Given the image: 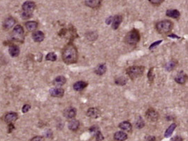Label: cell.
<instances>
[{"instance_id":"16","label":"cell","mask_w":188,"mask_h":141,"mask_svg":"<svg viewBox=\"0 0 188 141\" xmlns=\"http://www.w3.org/2000/svg\"><path fill=\"white\" fill-rule=\"evenodd\" d=\"M87 83L85 81H78L74 84V90L76 91L80 92L84 90L87 87Z\"/></svg>"},{"instance_id":"7","label":"cell","mask_w":188,"mask_h":141,"mask_svg":"<svg viewBox=\"0 0 188 141\" xmlns=\"http://www.w3.org/2000/svg\"><path fill=\"white\" fill-rule=\"evenodd\" d=\"M146 117L150 122H156L159 119V113L155 110L150 108L146 112Z\"/></svg>"},{"instance_id":"29","label":"cell","mask_w":188,"mask_h":141,"mask_svg":"<svg viewBox=\"0 0 188 141\" xmlns=\"http://www.w3.org/2000/svg\"><path fill=\"white\" fill-rule=\"evenodd\" d=\"M46 59L48 60V61H56L57 59V55L54 53H49L47 55H46Z\"/></svg>"},{"instance_id":"31","label":"cell","mask_w":188,"mask_h":141,"mask_svg":"<svg viewBox=\"0 0 188 141\" xmlns=\"http://www.w3.org/2000/svg\"><path fill=\"white\" fill-rule=\"evenodd\" d=\"M90 133H92V135L95 136H96L97 134H98V133L100 132L98 126H95H95H91V128L90 129Z\"/></svg>"},{"instance_id":"36","label":"cell","mask_w":188,"mask_h":141,"mask_svg":"<svg viewBox=\"0 0 188 141\" xmlns=\"http://www.w3.org/2000/svg\"><path fill=\"white\" fill-rule=\"evenodd\" d=\"M103 140V136L102 134H101V132L98 133L96 135V141H101Z\"/></svg>"},{"instance_id":"33","label":"cell","mask_w":188,"mask_h":141,"mask_svg":"<svg viewBox=\"0 0 188 141\" xmlns=\"http://www.w3.org/2000/svg\"><path fill=\"white\" fill-rule=\"evenodd\" d=\"M162 42V40H160V41H155V42L152 43L150 45V47H149L150 50H152V49H153L154 47H156V46H157V45H160V44Z\"/></svg>"},{"instance_id":"34","label":"cell","mask_w":188,"mask_h":141,"mask_svg":"<svg viewBox=\"0 0 188 141\" xmlns=\"http://www.w3.org/2000/svg\"><path fill=\"white\" fill-rule=\"evenodd\" d=\"M30 141H44V138L42 136H35Z\"/></svg>"},{"instance_id":"2","label":"cell","mask_w":188,"mask_h":141,"mask_svg":"<svg viewBox=\"0 0 188 141\" xmlns=\"http://www.w3.org/2000/svg\"><path fill=\"white\" fill-rule=\"evenodd\" d=\"M141 36L138 30L134 29L129 31L125 37V41L129 45H136L139 42Z\"/></svg>"},{"instance_id":"22","label":"cell","mask_w":188,"mask_h":141,"mask_svg":"<svg viewBox=\"0 0 188 141\" xmlns=\"http://www.w3.org/2000/svg\"><path fill=\"white\" fill-rule=\"evenodd\" d=\"M106 66L105 64H100L95 69V74L98 76H102L106 73Z\"/></svg>"},{"instance_id":"37","label":"cell","mask_w":188,"mask_h":141,"mask_svg":"<svg viewBox=\"0 0 188 141\" xmlns=\"http://www.w3.org/2000/svg\"><path fill=\"white\" fill-rule=\"evenodd\" d=\"M164 0H149V1L150 3L153 4H160L161 3L163 2Z\"/></svg>"},{"instance_id":"17","label":"cell","mask_w":188,"mask_h":141,"mask_svg":"<svg viewBox=\"0 0 188 141\" xmlns=\"http://www.w3.org/2000/svg\"><path fill=\"white\" fill-rule=\"evenodd\" d=\"M167 15L170 18L178 19L181 16V13L176 9H169L167 11Z\"/></svg>"},{"instance_id":"30","label":"cell","mask_w":188,"mask_h":141,"mask_svg":"<svg viewBox=\"0 0 188 141\" xmlns=\"http://www.w3.org/2000/svg\"><path fill=\"white\" fill-rule=\"evenodd\" d=\"M127 82V79L124 77H119L115 79V84L118 85H125Z\"/></svg>"},{"instance_id":"25","label":"cell","mask_w":188,"mask_h":141,"mask_svg":"<svg viewBox=\"0 0 188 141\" xmlns=\"http://www.w3.org/2000/svg\"><path fill=\"white\" fill-rule=\"evenodd\" d=\"M25 27L28 31H33L38 27V23L35 21H28L25 23Z\"/></svg>"},{"instance_id":"12","label":"cell","mask_w":188,"mask_h":141,"mask_svg":"<svg viewBox=\"0 0 188 141\" xmlns=\"http://www.w3.org/2000/svg\"><path fill=\"white\" fill-rule=\"evenodd\" d=\"M66 82V79L64 76H60L57 77L55 80H53V85L57 88H60V87L63 86Z\"/></svg>"},{"instance_id":"18","label":"cell","mask_w":188,"mask_h":141,"mask_svg":"<svg viewBox=\"0 0 188 141\" xmlns=\"http://www.w3.org/2000/svg\"><path fill=\"white\" fill-rule=\"evenodd\" d=\"M17 117V113L15 112H9L5 116V121L8 123H11L13 122L16 121Z\"/></svg>"},{"instance_id":"32","label":"cell","mask_w":188,"mask_h":141,"mask_svg":"<svg viewBox=\"0 0 188 141\" xmlns=\"http://www.w3.org/2000/svg\"><path fill=\"white\" fill-rule=\"evenodd\" d=\"M154 77V75L153 73V68H151V69L149 70V71H148V80H150V82H152L153 81Z\"/></svg>"},{"instance_id":"20","label":"cell","mask_w":188,"mask_h":141,"mask_svg":"<svg viewBox=\"0 0 188 141\" xmlns=\"http://www.w3.org/2000/svg\"><path fill=\"white\" fill-rule=\"evenodd\" d=\"M79 126H80V123L77 120H72L69 122L68 125V127L71 131H76L79 129Z\"/></svg>"},{"instance_id":"19","label":"cell","mask_w":188,"mask_h":141,"mask_svg":"<svg viewBox=\"0 0 188 141\" xmlns=\"http://www.w3.org/2000/svg\"><path fill=\"white\" fill-rule=\"evenodd\" d=\"M119 128L122 129L123 131H127V132H131L132 129V124L128 121H125L123 122H121L119 124Z\"/></svg>"},{"instance_id":"38","label":"cell","mask_w":188,"mask_h":141,"mask_svg":"<svg viewBox=\"0 0 188 141\" xmlns=\"http://www.w3.org/2000/svg\"><path fill=\"white\" fill-rule=\"evenodd\" d=\"M183 138L178 136H175V137L172 138H171V141H183Z\"/></svg>"},{"instance_id":"35","label":"cell","mask_w":188,"mask_h":141,"mask_svg":"<svg viewBox=\"0 0 188 141\" xmlns=\"http://www.w3.org/2000/svg\"><path fill=\"white\" fill-rule=\"evenodd\" d=\"M31 106H30L29 104H25V106H23V109H22V111H23V113H25V112H28L29 111V110L30 109Z\"/></svg>"},{"instance_id":"15","label":"cell","mask_w":188,"mask_h":141,"mask_svg":"<svg viewBox=\"0 0 188 141\" xmlns=\"http://www.w3.org/2000/svg\"><path fill=\"white\" fill-rule=\"evenodd\" d=\"M101 0H85V5L92 9L98 8L101 4Z\"/></svg>"},{"instance_id":"40","label":"cell","mask_w":188,"mask_h":141,"mask_svg":"<svg viewBox=\"0 0 188 141\" xmlns=\"http://www.w3.org/2000/svg\"><path fill=\"white\" fill-rule=\"evenodd\" d=\"M156 138L154 136H148L146 138V141H155Z\"/></svg>"},{"instance_id":"23","label":"cell","mask_w":188,"mask_h":141,"mask_svg":"<svg viewBox=\"0 0 188 141\" xmlns=\"http://www.w3.org/2000/svg\"><path fill=\"white\" fill-rule=\"evenodd\" d=\"M15 19L11 18V17H10V18L6 19V20H5V22H4V28L5 29H11V28L13 27V26L15 25Z\"/></svg>"},{"instance_id":"13","label":"cell","mask_w":188,"mask_h":141,"mask_svg":"<svg viewBox=\"0 0 188 141\" xmlns=\"http://www.w3.org/2000/svg\"><path fill=\"white\" fill-rule=\"evenodd\" d=\"M187 80V75L185 74L183 71L178 73L177 76L175 78V81L178 84H184Z\"/></svg>"},{"instance_id":"8","label":"cell","mask_w":188,"mask_h":141,"mask_svg":"<svg viewBox=\"0 0 188 141\" xmlns=\"http://www.w3.org/2000/svg\"><path fill=\"white\" fill-rule=\"evenodd\" d=\"M101 115V112H100L99 110L96 108H89L88 110L87 111V115L89 118H91L93 119H97Z\"/></svg>"},{"instance_id":"11","label":"cell","mask_w":188,"mask_h":141,"mask_svg":"<svg viewBox=\"0 0 188 141\" xmlns=\"http://www.w3.org/2000/svg\"><path fill=\"white\" fill-rule=\"evenodd\" d=\"M122 21V16L120 15H117L113 18L112 20V28L113 29H117Z\"/></svg>"},{"instance_id":"3","label":"cell","mask_w":188,"mask_h":141,"mask_svg":"<svg viewBox=\"0 0 188 141\" xmlns=\"http://www.w3.org/2000/svg\"><path fill=\"white\" fill-rule=\"evenodd\" d=\"M34 2L31 1H27L22 6L23 12L22 13V18L23 19H29L32 16V12L35 9Z\"/></svg>"},{"instance_id":"6","label":"cell","mask_w":188,"mask_h":141,"mask_svg":"<svg viewBox=\"0 0 188 141\" xmlns=\"http://www.w3.org/2000/svg\"><path fill=\"white\" fill-rule=\"evenodd\" d=\"M24 29L21 25H17L14 27L13 31V38L15 41L23 42L24 40Z\"/></svg>"},{"instance_id":"39","label":"cell","mask_w":188,"mask_h":141,"mask_svg":"<svg viewBox=\"0 0 188 141\" xmlns=\"http://www.w3.org/2000/svg\"><path fill=\"white\" fill-rule=\"evenodd\" d=\"M45 136H46L47 138H51V137H52V131H50V130H48L47 131H46V133H45Z\"/></svg>"},{"instance_id":"26","label":"cell","mask_w":188,"mask_h":141,"mask_svg":"<svg viewBox=\"0 0 188 141\" xmlns=\"http://www.w3.org/2000/svg\"><path fill=\"white\" fill-rule=\"evenodd\" d=\"M176 128V124H175V123L171 124L169 126V127L168 129H167V131H166L165 134H164L165 137L166 138L170 137V136H171L172 135V134H173V131H174Z\"/></svg>"},{"instance_id":"4","label":"cell","mask_w":188,"mask_h":141,"mask_svg":"<svg viewBox=\"0 0 188 141\" xmlns=\"http://www.w3.org/2000/svg\"><path fill=\"white\" fill-rule=\"evenodd\" d=\"M173 23L169 20H162L159 22L156 25V29L160 34H167L173 29Z\"/></svg>"},{"instance_id":"14","label":"cell","mask_w":188,"mask_h":141,"mask_svg":"<svg viewBox=\"0 0 188 141\" xmlns=\"http://www.w3.org/2000/svg\"><path fill=\"white\" fill-rule=\"evenodd\" d=\"M32 38L35 42H41L44 40L45 35L41 31H36L33 33Z\"/></svg>"},{"instance_id":"27","label":"cell","mask_w":188,"mask_h":141,"mask_svg":"<svg viewBox=\"0 0 188 141\" xmlns=\"http://www.w3.org/2000/svg\"><path fill=\"white\" fill-rule=\"evenodd\" d=\"M176 61H175L174 60H171V61H170L169 62H168L165 65V69L168 71H171L176 67Z\"/></svg>"},{"instance_id":"1","label":"cell","mask_w":188,"mask_h":141,"mask_svg":"<svg viewBox=\"0 0 188 141\" xmlns=\"http://www.w3.org/2000/svg\"><path fill=\"white\" fill-rule=\"evenodd\" d=\"M62 59L66 64H74L78 59V52L74 44L68 43L62 52Z\"/></svg>"},{"instance_id":"43","label":"cell","mask_w":188,"mask_h":141,"mask_svg":"<svg viewBox=\"0 0 188 141\" xmlns=\"http://www.w3.org/2000/svg\"><path fill=\"white\" fill-rule=\"evenodd\" d=\"M169 37H171V38H176V39H180L179 36L174 35V34H171V35H169Z\"/></svg>"},{"instance_id":"21","label":"cell","mask_w":188,"mask_h":141,"mask_svg":"<svg viewBox=\"0 0 188 141\" xmlns=\"http://www.w3.org/2000/svg\"><path fill=\"white\" fill-rule=\"evenodd\" d=\"M114 138L115 140L117 141H125L127 140V135L125 132L122 131H117L114 134Z\"/></svg>"},{"instance_id":"10","label":"cell","mask_w":188,"mask_h":141,"mask_svg":"<svg viewBox=\"0 0 188 141\" xmlns=\"http://www.w3.org/2000/svg\"><path fill=\"white\" fill-rule=\"evenodd\" d=\"M64 90L60 88H52L50 90V94L53 97H62L63 96Z\"/></svg>"},{"instance_id":"42","label":"cell","mask_w":188,"mask_h":141,"mask_svg":"<svg viewBox=\"0 0 188 141\" xmlns=\"http://www.w3.org/2000/svg\"><path fill=\"white\" fill-rule=\"evenodd\" d=\"M13 129H14V126L12 124H10L9 126V133L11 132Z\"/></svg>"},{"instance_id":"41","label":"cell","mask_w":188,"mask_h":141,"mask_svg":"<svg viewBox=\"0 0 188 141\" xmlns=\"http://www.w3.org/2000/svg\"><path fill=\"white\" fill-rule=\"evenodd\" d=\"M113 18V17L111 16V17H109L108 18H107V20H106V23L107 24V25H110V24L112 23Z\"/></svg>"},{"instance_id":"24","label":"cell","mask_w":188,"mask_h":141,"mask_svg":"<svg viewBox=\"0 0 188 141\" xmlns=\"http://www.w3.org/2000/svg\"><path fill=\"white\" fill-rule=\"evenodd\" d=\"M9 54L11 55V56L15 57L18 56L19 53H20V50H19V47L15 45H12L9 47Z\"/></svg>"},{"instance_id":"5","label":"cell","mask_w":188,"mask_h":141,"mask_svg":"<svg viewBox=\"0 0 188 141\" xmlns=\"http://www.w3.org/2000/svg\"><path fill=\"white\" fill-rule=\"evenodd\" d=\"M144 67L141 66H134L127 69V74L132 80L141 76L144 72Z\"/></svg>"},{"instance_id":"9","label":"cell","mask_w":188,"mask_h":141,"mask_svg":"<svg viewBox=\"0 0 188 141\" xmlns=\"http://www.w3.org/2000/svg\"><path fill=\"white\" fill-rule=\"evenodd\" d=\"M64 115L67 119H73L76 115V108L72 107H69L68 108L65 109L64 111Z\"/></svg>"},{"instance_id":"28","label":"cell","mask_w":188,"mask_h":141,"mask_svg":"<svg viewBox=\"0 0 188 141\" xmlns=\"http://www.w3.org/2000/svg\"><path fill=\"white\" fill-rule=\"evenodd\" d=\"M144 126H145V122L144 121H143L142 118L138 117L136 122V126L138 128V129H142Z\"/></svg>"}]
</instances>
